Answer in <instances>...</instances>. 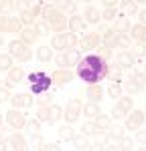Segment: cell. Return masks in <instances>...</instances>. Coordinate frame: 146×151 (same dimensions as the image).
<instances>
[{"label":"cell","instance_id":"6da1fadb","mask_svg":"<svg viewBox=\"0 0 146 151\" xmlns=\"http://www.w3.org/2000/svg\"><path fill=\"white\" fill-rule=\"evenodd\" d=\"M106 73H108L106 60L96 57V55L85 57L83 60L79 63V67H77V75H79L85 83H99L106 77Z\"/></svg>","mask_w":146,"mask_h":151},{"label":"cell","instance_id":"7a4b0ae2","mask_svg":"<svg viewBox=\"0 0 146 151\" xmlns=\"http://www.w3.org/2000/svg\"><path fill=\"white\" fill-rule=\"evenodd\" d=\"M28 81H31V89H33V93H43V91H47L49 87H51V79H49L47 75H43V73H35V75H31Z\"/></svg>","mask_w":146,"mask_h":151}]
</instances>
